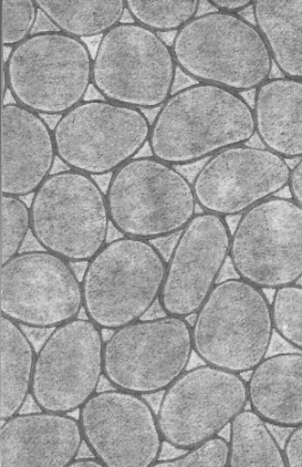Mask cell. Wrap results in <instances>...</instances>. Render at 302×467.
I'll return each mask as SVG.
<instances>
[{
    "instance_id": "obj_9",
    "label": "cell",
    "mask_w": 302,
    "mask_h": 467,
    "mask_svg": "<svg viewBox=\"0 0 302 467\" xmlns=\"http://www.w3.org/2000/svg\"><path fill=\"white\" fill-rule=\"evenodd\" d=\"M193 352L187 318L140 319L114 330L104 343L103 374L116 389L152 395L187 371Z\"/></svg>"
},
{
    "instance_id": "obj_28",
    "label": "cell",
    "mask_w": 302,
    "mask_h": 467,
    "mask_svg": "<svg viewBox=\"0 0 302 467\" xmlns=\"http://www.w3.org/2000/svg\"><path fill=\"white\" fill-rule=\"evenodd\" d=\"M32 229L30 207L16 196L2 194V265L18 254Z\"/></svg>"
},
{
    "instance_id": "obj_27",
    "label": "cell",
    "mask_w": 302,
    "mask_h": 467,
    "mask_svg": "<svg viewBox=\"0 0 302 467\" xmlns=\"http://www.w3.org/2000/svg\"><path fill=\"white\" fill-rule=\"evenodd\" d=\"M271 310L276 333L302 353V285L276 290Z\"/></svg>"
},
{
    "instance_id": "obj_21",
    "label": "cell",
    "mask_w": 302,
    "mask_h": 467,
    "mask_svg": "<svg viewBox=\"0 0 302 467\" xmlns=\"http://www.w3.org/2000/svg\"><path fill=\"white\" fill-rule=\"evenodd\" d=\"M255 133L283 159L302 158V81L268 78L255 95Z\"/></svg>"
},
{
    "instance_id": "obj_11",
    "label": "cell",
    "mask_w": 302,
    "mask_h": 467,
    "mask_svg": "<svg viewBox=\"0 0 302 467\" xmlns=\"http://www.w3.org/2000/svg\"><path fill=\"white\" fill-rule=\"evenodd\" d=\"M248 404V386L240 374L195 367L164 390L157 414L160 431L169 445L193 451L218 438Z\"/></svg>"
},
{
    "instance_id": "obj_6",
    "label": "cell",
    "mask_w": 302,
    "mask_h": 467,
    "mask_svg": "<svg viewBox=\"0 0 302 467\" xmlns=\"http://www.w3.org/2000/svg\"><path fill=\"white\" fill-rule=\"evenodd\" d=\"M110 223L125 237L155 241L182 232L195 216L193 183L155 157L134 158L107 190Z\"/></svg>"
},
{
    "instance_id": "obj_33",
    "label": "cell",
    "mask_w": 302,
    "mask_h": 467,
    "mask_svg": "<svg viewBox=\"0 0 302 467\" xmlns=\"http://www.w3.org/2000/svg\"><path fill=\"white\" fill-rule=\"evenodd\" d=\"M287 187L291 199L302 208V158L292 169Z\"/></svg>"
},
{
    "instance_id": "obj_2",
    "label": "cell",
    "mask_w": 302,
    "mask_h": 467,
    "mask_svg": "<svg viewBox=\"0 0 302 467\" xmlns=\"http://www.w3.org/2000/svg\"><path fill=\"white\" fill-rule=\"evenodd\" d=\"M171 47L184 75L238 94L260 88L273 70L261 33L239 15L197 16L178 30Z\"/></svg>"
},
{
    "instance_id": "obj_19",
    "label": "cell",
    "mask_w": 302,
    "mask_h": 467,
    "mask_svg": "<svg viewBox=\"0 0 302 467\" xmlns=\"http://www.w3.org/2000/svg\"><path fill=\"white\" fill-rule=\"evenodd\" d=\"M84 439L78 420L65 414H17L0 428V467H68Z\"/></svg>"
},
{
    "instance_id": "obj_32",
    "label": "cell",
    "mask_w": 302,
    "mask_h": 467,
    "mask_svg": "<svg viewBox=\"0 0 302 467\" xmlns=\"http://www.w3.org/2000/svg\"><path fill=\"white\" fill-rule=\"evenodd\" d=\"M208 4L224 14L238 15L239 12L252 7L254 0H209Z\"/></svg>"
},
{
    "instance_id": "obj_26",
    "label": "cell",
    "mask_w": 302,
    "mask_h": 467,
    "mask_svg": "<svg viewBox=\"0 0 302 467\" xmlns=\"http://www.w3.org/2000/svg\"><path fill=\"white\" fill-rule=\"evenodd\" d=\"M199 0H127L126 8L135 23L155 33L178 32L199 12Z\"/></svg>"
},
{
    "instance_id": "obj_5",
    "label": "cell",
    "mask_w": 302,
    "mask_h": 467,
    "mask_svg": "<svg viewBox=\"0 0 302 467\" xmlns=\"http://www.w3.org/2000/svg\"><path fill=\"white\" fill-rule=\"evenodd\" d=\"M92 66L94 57L83 40L46 30L12 47L3 73L17 104L36 114L63 116L85 101Z\"/></svg>"
},
{
    "instance_id": "obj_4",
    "label": "cell",
    "mask_w": 302,
    "mask_h": 467,
    "mask_svg": "<svg viewBox=\"0 0 302 467\" xmlns=\"http://www.w3.org/2000/svg\"><path fill=\"white\" fill-rule=\"evenodd\" d=\"M166 263L156 245L141 239L123 236L104 245L82 280L89 321L107 330L140 321L159 300Z\"/></svg>"
},
{
    "instance_id": "obj_16",
    "label": "cell",
    "mask_w": 302,
    "mask_h": 467,
    "mask_svg": "<svg viewBox=\"0 0 302 467\" xmlns=\"http://www.w3.org/2000/svg\"><path fill=\"white\" fill-rule=\"evenodd\" d=\"M292 169L286 159L248 145L215 153L193 182L196 204L220 217L244 214L288 186Z\"/></svg>"
},
{
    "instance_id": "obj_8",
    "label": "cell",
    "mask_w": 302,
    "mask_h": 467,
    "mask_svg": "<svg viewBox=\"0 0 302 467\" xmlns=\"http://www.w3.org/2000/svg\"><path fill=\"white\" fill-rule=\"evenodd\" d=\"M33 236L68 262H89L106 245L107 196L90 175L73 170L52 174L30 204Z\"/></svg>"
},
{
    "instance_id": "obj_1",
    "label": "cell",
    "mask_w": 302,
    "mask_h": 467,
    "mask_svg": "<svg viewBox=\"0 0 302 467\" xmlns=\"http://www.w3.org/2000/svg\"><path fill=\"white\" fill-rule=\"evenodd\" d=\"M255 134L254 108L238 92L196 83L160 108L148 140L152 157L172 167L245 145Z\"/></svg>"
},
{
    "instance_id": "obj_29",
    "label": "cell",
    "mask_w": 302,
    "mask_h": 467,
    "mask_svg": "<svg viewBox=\"0 0 302 467\" xmlns=\"http://www.w3.org/2000/svg\"><path fill=\"white\" fill-rule=\"evenodd\" d=\"M34 0H4L3 43L5 47H15L32 36L39 12Z\"/></svg>"
},
{
    "instance_id": "obj_31",
    "label": "cell",
    "mask_w": 302,
    "mask_h": 467,
    "mask_svg": "<svg viewBox=\"0 0 302 467\" xmlns=\"http://www.w3.org/2000/svg\"><path fill=\"white\" fill-rule=\"evenodd\" d=\"M283 451L288 467H302V426L288 434Z\"/></svg>"
},
{
    "instance_id": "obj_12",
    "label": "cell",
    "mask_w": 302,
    "mask_h": 467,
    "mask_svg": "<svg viewBox=\"0 0 302 467\" xmlns=\"http://www.w3.org/2000/svg\"><path fill=\"white\" fill-rule=\"evenodd\" d=\"M230 260L239 279L262 290L297 285L302 278V208L274 196L240 217Z\"/></svg>"
},
{
    "instance_id": "obj_15",
    "label": "cell",
    "mask_w": 302,
    "mask_h": 467,
    "mask_svg": "<svg viewBox=\"0 0 302 467\" xmlns=\"http://www.w3.org/2000/svg\"><path fill=\"white\" fill-rule=\"evenodd\" d=\"M86 446L107 467H151L163 438L151 404L120 389L97 392L79 410Z\"/></svg>"
},
{
    "instance_id": "obj_13",
    "label": "cell",
    "mask_w": 302,
    "mask_h": 467,
    "mask_svg": "<svg viewBox=\"0 0 302 467\" xmlns=\"http://www.w3.org/2000/svg\"><path fill=\"white\" fill-rule=\"evenodd\" d=\"M102 329L76 318L55 328L36 354L34 402L43 411L70 414L97 393L103 374Z\"/></svg>"
},
{
    "instance_id": "obj_18",
    "label": "cell",
    "mask_w": 302,
    "mask_h": 467,
    "mask_svg": "<svg viewBox=\"0 0 302 467\" xmlns=\"http://www.w3.org/2000/svg\"><path fill=\"white\" fill-rule=\"evenodd\" d=\"M2 121V193L33 194L52 175L57 157L53 131L40 114L16 102L5 104Z\"/></svg>"
},
{
    "instance_id": "obj_30",
    "label": "cell",
    "mask_w": 302,
    "mask_h": 467,
    "mask_svg": "<svg viewBox=\"0 0 302 467\" xmlns=\"http://www.w3.org/2000/svg\"><path fill=\"white\" fill-rule=\"evenodd\" d=\"M229 441L218 436L181 457L158 460L151 467H229Z\"/></svg>"
},
{
    "instance_id": "obj_7",
    "label": "cell",
    "mask_w": 302,
    "mask_h": 467,
    "mask_svg": "<svg viewBox=\"0 0 302 467\" xmlns=\"http://www.w3.org/2000/svg\"><path fill=\"white\" fill-rule=\"evenodd\" d=\"M177 64L161 36L135 22L102 36L92 66V85L104 99L138 109L161 108L172 96Z\"/></svg>"
},
{
    "instance_id": "obj_17",
    "label": "cell",
    "mask_w": 302,
    "mask_h": 467,
    "mask_svg": "<svg viewBox=\"0 0 302 467\" xmlns=\"http://www.w3.org/2000/svg\"><path fill=\"white\" fill-rule=\"evenodd\" d=\"M232 232L225 218L196 213L181 232L166 263L159 305L166 316L196 315L217 285L230 257Z\"/></svg>"
},
{
    "instance_id": "obj_20",
    "label": "cell",
    "mask_w": 302,
    "mask_h": 467,
    "mask_svg": "<svg viewBox=\"0 0 302 467\" xmlns=\"http://www.w3.org/2000/svg\"><path fill=\"white\" fill-rule=\"evenodd\" d=\"M251 410L267 425L302 426V353L267 356L246 380Z\"/></svg>"
},
{
    "instance_id": "obj_10",
    "label": "cell",
    "mask_w": 302,
    "mask_h": 467,
    "mask_svg": "<svg viewBox=\"0 0 302 467\" xmlns=\"http://www.w3.org/2000/svg\"><path fill=\"white\" fill-rule=\"evenodd\" d=\"M151 130L141 109L94 99L60 116L53 134L61 162L79 173L101 176L131 161L150 140Z\"/></svg>"
},
{
    "instance_id": "obj_34",
    "label": "cell",
    "mask_w": 302,
    "mask_h": 467,
    "mask_svg": "<svg viewBox=\"0 0 302 467\" xmlns=\"http://www.w3.org/2000/svg\"><path fill=\"white\" fill-rule=\"evenodd\" d=\"M68 467H107L103 465L100 461L92 458L77 459Z\"/></svg>"
},
{
    "instance_id": "obj_24",
    "label": "cell",
    "mask_w": 302,
    "mask_h": 467,
    "mask_svg": "<svg viewBox=\"0 0 302 467\" xmlns=\"http://www.w3.org/2000/svg\"><path fill=\"white\" fill-rule=\"evenodd\" d=\"M36 5L59 32L78 39L107 34L127 10L125 0H36Z\"/></svg>"
},
{
    "instance_id": "obj_23",
    "label": "cell",
    "mask_w": 302,
    "mask_h": 467,
    "mask_svg": "<svg viewBox=\"0 0 302 467\" xmlns=\"http://www.w3.org/2000/svg\"><path fill=\"white\" fill-rule=\"evenodd\" d=\"M2 378H0V420L18 414L32 389L36 354L21 326L2 316Z\"/></svg>"
},
{
    "instance_id": "obj_22",
    "label": "cell",
    "mask_w": 302,
    "mask_h": 467,
    "mask_svg": "<svg viewBox=\"0 0 302 467\" xmlns=\"http://www.w3.org/2000/svg\"><path fill=\"white\" fill-rule=\"evenodd\" d=\"M252 9L273 63L302 81V0H255Z\"/></svg>"
},
{
    "instance_id": "obj_3",
    "label": "cell",
    "mask_w": 302,
    "mask_h": 467,
    "mask_svg": "<svg viewBox=\"0 0 302 467\" xmlns=\"http://www.w3.org/2000/svg\"><path fill=\"white\" fill-rule=\"evenodd\" d=\"M274 331L271 303L262 288L243 279L222 281L196 312L194 353L208 366L252 372L267 358Z\"/></svg>"
},
{
    "instance_id": "obj_25",
    "label": "cell",
    "mask_w": 302,
    "mask_h": 467,
    "mask_svg": "<svg viewBox=\"0 0 302 467\" xmlns=\"http://www.w3.org/2000/svg\"><path fill=\"white\" fill-rule=\"evenodd\" d=\"M230 427L229 467H288L283 448L254 410H244Z\"/></svg>"
},
{
    "instance_id": "obj_14",
    "label": "cell",
    "mask_w": 302,
    "mask_h": 467,
    "mask_svg": "<svg viewBox=\"0 0 302 467\" xmlns=\"http://www.w3.org/2000/svg\"><path fill=\"white\" fill-rule=\"evenodd\" d=\"M82 284L70 263L47 251L20 252L0 269L2 316L25 327L55 329L78 318Z\"/></svg>"
}]
</instances>
